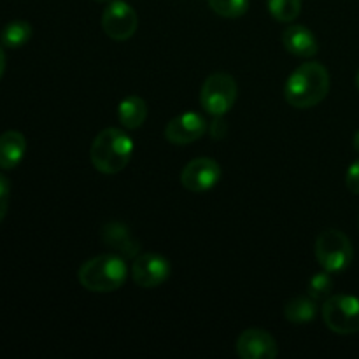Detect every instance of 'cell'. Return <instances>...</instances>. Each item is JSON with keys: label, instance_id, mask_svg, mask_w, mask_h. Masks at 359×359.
Here are the masks:
<instances>
[{"label": "cell", "instance_id": "1", "mask_svg": "<svg viewBox=\"0 0 359 359\" xmlns=\"http://www.w3.org/2000/svg\"><path fill=\"white\" fill-rule=\"evenodd\" d=\"M330 91V74L323 63L309 62L290 74L284 98L294 109H311L321 104Z\"/></svg>", "mask_w": 359, "mask_h": 359}, {"label": "cell", "instance_id": "2", "mask_svg": "<svg viewBox=\"0 0 359 359\" xmlns=\"http://www.w3.org/2000/svg\"><path fill=\"white\" fill-rule=\"evenodd\" d=\"M133 140L125 130L105 128L93 139L90 158L100 174L114 175L125 170L133 154Z\"/></svg>", "mask_w": 359, "mask_h": 359}, {"label": "cell", "instance_id": "3", "mask_svg": "<svg viewBox=\"0 0 359 359\" xmlns=\"http://www.w3.org/2000/svg\"><path fill=\"white\" fill-rule=\"evenodd\" d=\"M128 266L119 255H100L83 263L77 280L91 293H112L125 286Z\"/></svg>", "mask_w": 359, "mask_h": 359}, {"label": "cell", "instance_id": "4", "mask_svg": "<svg viewBox=\"0 0 359 359\" xmlns=\"http://www.w3.org/2000/svg\"><path fill=\"white\" fill-rule=\"evenodd\" d=\"M316 259L323 270L330 273H340L349 269L353 262V244L344 231L330 228L321 231L316 238Z\"/></svg>", "mask_w": 359, "mask_h": 359}, {"label": "cell", "instance_id": "5", "mask_svg": "<svg viewBox=\"0 0 359 359\" xmlns=\"http://www.w3.org/2000/svg\"><path fill=\"white\" fill-rule=\"evenodd\" d=\"M238 95L237 81L226 72L210 74L200 90V104L203 111L214 118H223L235 105Z\"/></svg>", "mask_w": 359, "mask_h": 359}, {"label": "cell", "instance_id": "6", "mask_svg": "<svg viewBox=\"0 0 359 359\" xmlns=\"http://www.w3.org/2000/svg\"><path fill=\"white\" fill-rule=\"evenodd\" d=\"M323 321L337 335L359 333V298L353 294H333L323 304Z\"/></svg>", "mask_w": 359, "mask_h": 359}, {"label": "cell", "instance_id": "7", "mask_svg": "<svg viewBox=\"0 0 359 359\" xmlns=\"http://www.w3.org/2000/svg\"><path fill=\"white\" fill-rule=\"evenodd\" d=\"M137 27H139V16L135 9L123 0H112L102 14V28L112 41H128L135 35Z\"/></svg>", "mask_w": 359, "mask_h": 359}, {"label": "cell", "instance_id": "8", "mask_svg": "<svg viewBox=\"0 0 359 359\" xmlns=\"http://www.w3.org/2000/svg\"><path fill=\"white\" fill-rule=\"evenodd\" d=\"M219 163L212 158H195L188 161L181 172V184L191 193H207L221 181Z\"/></svg>", "mask_w": 359, "mask_h": 359}, {"label": "cell", "instance_id": "9", "mask_svg": "<svg viewBox=\"0 0 359 359\" xmlns=\"http://www.w3.org/2000/svg\"><path fill=\"white\" fill-rule=\"evenodd\" d=\"M170 277V262L158 252H144L132 265V279L144 290L161 286Z\"/></svg>", "mask_w": 359, "mask_h": 359}, {"label": "cell", "instance_id": "10", "mask_svg": "<svg viewBox=\"0 0 359 359\" xmlns=\"http://www.w3.org/2000/svg\"><path fill=\"white\" fill-rule=\"evenodd\" d=\"M209 130L205 118L198 112H182L165 126V139L175 146H188L202 139Z\"/></svg>", "mask_w": 359, "mask_h": 359}, {"label": "cell", "instance_id": "11", "mask_svg": "<svg viewBox=\"0 0 359 359\" xmlns=\"http://www.w3.org/2000/svg\"><path fill=\"white\" fill-rule=\"evenodd\" d=\"M235 351L242 359H273L279 354L276 339L259 328L242 332L235 344Z\"/></svg>", "mask_w": 359, "mask_h": 359}, {"label": "cell", "instance_id": "12", "mask_svg": "<svg viewBox=\"0 0 359 359\" xmlns=\"http://www.w3.org/2000/svg\"><path fill=\"white\" fill-rule=\"evenodd\" d=\"M283 46L290 55L298 58H312L319 51L318 39L304 25H290L283 32Z\"/></svg>", "mask_w": 359, "mask_h": 359}, {"label": "cell", "instance_id": "13", "mask_svg": "<svg viewBox=\"0 0 359 359\" xmlns=\"http://www.w3.org/2000/svg\"><path fill=\"white\" fill-rule=\"evenodd\" d=\"M102 241L109 249L114 251V255L123 258H137L139 252V242L132 237L128 228L121 223H107L102 228Z\"/></svg>", "mask_w": 359, "mask_h": 359}, {"label": "cell", "instance_id": "14", "mask_svg": "<svg viewBox=\"0 0 359 359\" xmlns=\"http://www.w3.org/2000/svg\"><path fill=\"white\" fill-rule=\"evenodd\" d=\"M27 153V139L21 132L9 130L0 135V168H16Z\"/></svg>", "mask_w": 359, "mask_h": 359}, {"label": "cell", "instance_id": "15", "mask_svg": "<svg viewBox=\"0 0 359 359\" xmlns=\"http://www.w3.org/2000/svg\"><path fill=\"white\" fill-rule=\"evenodd\" d=\"M118 119L123 128H140L144 125V121L147 119V104L144 102V98L137 97V95H130L125 100L119 102Z\"/></svg>", "mask_w": 359, "mask_h": 359}, {"label": "cell", "instance_id": "16", "mask_svg": "<svg viewBox=\"0 0 359 359\" xmlns=\"http://www.w3.org/2000/svg\"><path fill=\"white\" fill-rule=\"evenodd\" d=\"M319 305L318 300L307 294V297H297L291 298L286 305H284V316L293 325H307L318 318Z\"/></svg>", "mask_w": 359, "mask_h": 359}, {"label": "cell", "instance_id": "17", "mask_svg": "<svg viewBox=\"0 0 359 359\" xmlns=\"http://www.w3.org/2000/svg\"><path fill=\"white\" fill-rule=\"evenodd\" d=\"M32 37V27L28 21H11L2 30V44L9 49H18L27 44Z\"/></svg>", "mask_w": 359, "mask_h": 359}, {"label": "cell", "instance_id": "18", "mask_svg": "<svg viewBox=\"0 0 359 359\" xmlns=\"http://www.w3.org/2000/svg\"><path fill=\"white\" fill-rule=\"evenodd\" d=\"M269 13L280 23H293L302 13V0H266Z\"/></svg>", "mask_w": 359, "mask_h": 359}, {"label": "cell", "instance_id": "19", "mask_svg": "<svg viewBox=\"0 0 359 359\" xmlns=\"http://www.w3.org/2000/svg\"><path fill=\"white\" fill-rule=\"evenodd\" d=\"M209 7L217 16L235 20L248 13L249 0H209Z\"/></svg>", "mask_w": 359, "mask_h": 359}, {"label": "cell", "instance_id": "20", "mask_svg": "<svg viewBox=\"0 0 359 359\" xmlns=\"http://www.w3.org/2000/svg\"><path fill=\"white\" fill-rule=\"evenodd\" d=\"M333 284H335V280H333L332 273L326 272V270L314 273L312 279L309 280V294L318 302L326 300L332 294Z\"/></svg>", "mask_w": 359, "mask_h": 359}, {"label": "cell", "instance_id": "21", "mask_svg": "<svg viewBox=\"0 0 359 359\" xmlns=\"http://www.w3.org/2000/svg\"><path fill=\"white\" fill-rule=\"evenodd\" d=\"M9 195H11V186L9 181L0 174V223L6 217L7 209H9Z\"/></svg>", "mask_w": 359, "mask_h": 359}, {"label": "cell", "instance_id": "22", "mask_svg": "<svg viewBox=\"0 0 359 359\" xmlns=\"http://www.w3.org/2000/svg\"><path fill=\"white\" fill-rule=\"evenodd\" d=\"M346 184L347 188H349V191H353L354 195H359V160L354 161V163L347 168Z\"/></svg>", "mask_w": 359, "mask_h": 359}, {"label": "cell", "instance_id": "23", "mask_svg": "<svg viewBox=\"0 0 359 359\" xmlns=\"http://www.w3.org/2000/svg\"><path fill=\"white\" fill-rule=\"evenodd\" d=\"M209 132L214 139H221V137H224V133H226V125H224V121L221 119V116L219 118H214V121L210 123L209 126Z\"/></svg>", "mask_w": 359, "mask_h": 359}, {"label": "cell", "instance_id": "24", "mask_svg": "<svg viewBox=\"0 0 359 359\" xmlns=\"http://www.w3.org/2000/svg\"><path fill=\"white\" fill-rule=\"evenodd\" d=\"M4 70H6V53H4L2 46H0V79L4 76Z\"/></svg>", "mask_w": 359, "mask_h": 359}, {"label": "cell", "instance_id": "25", "mask_svg": "<svg viewBox=\"0 0 359 359\" xmlns=\"http://www.w3.org/2000/svg\"><path fill=\"white\" fill-rule=\"evenodd\" d=\"M353 146H354V149L358 151L359 153V130L356 133H354V139H353Z\"/></svg>", "mask_w": 359, "mask_h": 359}, {"label": "cell", "instance_id": "26", "mask_svg": "<svg viewBox=\"0 0 359 359\" xmlns=\"http://www.w3.org/2000/svg\"><path fill=\"white\" fill-rule=\"evenodd\" d=\"M356 84H358V90H359V70H358V76H356Z\"/></svg>", "mask_w": 359, "mask_h": 359}, {"label": "cell", "instance_id": "27", "mask_svg": "<svg viewBox=\"0 0 359 359\" xmlns=\"http://www.w3.org/2000/svg\"><path fill=\"white\" fill-rule=\"evenodd\" d=\"M97 2H107V0H97Z\"/></svg>", "mask_w": 359, "mask_h": 359}]
</instances>
